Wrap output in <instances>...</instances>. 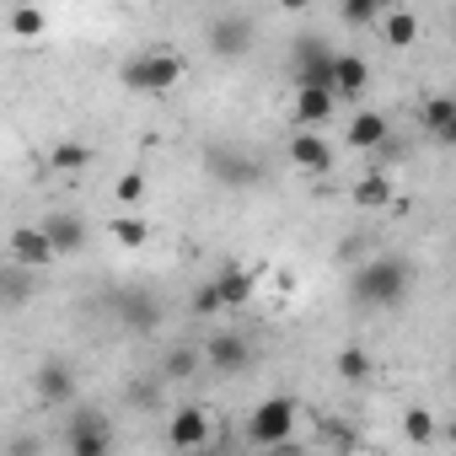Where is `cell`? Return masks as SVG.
<instances>
[{
    "label": "cell",
    "instance_id": "1",
    "mask_svg": "<svg viewBox=\"0 0 456 456\" xmlns=\"http://www.w3.org/2000/svg\"><path fill=\"white\" fill-rule=\"evenodd\" d=\"M408 280H413V269H408L403 258H392V253L365 258V264L354 269V301H360V306H376V312H392V306H403Z\"/></svg>",
    "mask_w": 456,
    "mask_h": 456
},
{
    "label": "cell",
    "instance_id": "2",
    "mask_svg": "<svg viewBox=\"0 0 456 456\" xmlns=\"http://www.w3.org/2000/svg\"><path fill=\"white\" fill-rule=\"evenodd\" d=\"M177 81H183V60H177L172 49H145V54H134V60L124 65V86L140 92V97H161V92H172Z\"/></svg>",
    "mask_w": 456,
    "mask_h": 456
},
{
    "label": "cell",
    "instance_id": "3",
    "mask_svg": "<svg viewBox=\"0 0 456 456\" xmlns=\"http://www.w3.org/2000/svg\"><path fill=\"white\" fill-rule=\"evenodd\" d=\"M296 419H301V403L296 397H264L253 413H248V440L258 451H274L285 440H296Z\"/></svg>",
    "mask_w": 456,
    "mask_h": 456
},
{
    "label": "cell",
    "instance_id": "4",
    "mask_svg": "<svg viewBox=\"0 0 456 456\" xmlns=\"http://www.w3.org/2000/svg\"><path fill=\"white\" fill-rule=\"evenodd\" d=\"M65 451L70 456H113V424L102 408H70L65 419Z\"/></svg>",
    "mask_w": 456,
    "mask_h": 456
},
{
    "label": "cell",
    "instance_id": "5",
    "mask_svg": "<svg viewBox=\"0 0 456 456\" xmlns=\"http://www.w3.org/2000/svg\"><path fill=\"white\" fill-rule=\"evenodd\" d=\"M209 435H215V413H209L204 403H183V408L172 413V424H167V440L177 445V456H183V451H204Z\"/></svg>",
    "mask_w": 456,
    "mask_h": 456
},
{
    "label": "cell",
    "instance_id": "6",
    "mask_svg": "<svg viewBox=\"0 0 456 456\" xmlns=\"http://www.w3.org/2000/svg\"><path fill=\"white\" fill-rule=\"evenodd\" d=\"M333 60L338 49H328L322 38H296V86H328L333 92Z\"/></svg>",
    "mask_w": 456,
    "mask_h": 456
},
{
    "label": "cell",
    "instance_id": "7",
    "mask_svg": "<svg viewBox=\"0 0 456 456\" xmlns=\"http://www.w3.org/2000/svg\"><path fill=\"white\" fill-rule=\"evenodd\" d=\"M209 44H215V54H225V60L248 54V49H253V17H242V12L215 17V22H209Z\"/></svg>",
    "mask_w": 456,
    "mask_h": 456
},
{
    "label": "cell",
    "instance_id": "8",
    "mask_svg": "<svg viewBox=\"0 0 456 456\" xmlns=\"http://www.w3.org/2000/svg\"><path fill=\"white\" fill-rule=\"evenodd\" d=\"M38 232L49 237L54 258H65V253H81V248H86V220H81V215H70V209H54V215H44V225H38Z\"/></svg>",
    "mask_w": 456,
    "mask_h": 456
},
{
    "label": "cell",
    "instance_id": "9",
    "mask_svg": "<svg viewBox=\"0 0 456 456\" xmlns=\"http://www.w3.org/2000/svg\"><path fill=\"white\" fill-rule=\"evenodd\" d=\"M12 264L28 269V274L54 264V248H49V237L38 232V225H17V232H12Z\"/></svg>",
    "mask_w": 456,
    "mask_h": 456
},
{
    "label": "cell",
    "instance_id": "10",
    "mask_svg": "<svg viewBox=\"0 0 456 456\" xmlns=\"http://www.w3.org/2000/svg\"><path fill=\"white\" fill-rule=\"evenodd\" d=\"M204 360H209L220 376H237V370L253 360V349H248V338H237V333H215V338H204Z\"/></svg>",
    "mask_w": 456,
    "mask_h": 456
},
{
    "label": "cell",
    "instance_id": "11",
    "mask_svg": "<svg viewBox=\"0 0 456 456\" xmlns=\"http://www.w3.org/2000/svg\"><path fill=\"white\" fill-rule=\"evenodd\" d=\"M209 172H215L220 183H258V177H264V161H258V156H237V151L215 145V151H209Z\"/></svg>",
    "mask_w": 456,
    "mask_h": 456
},
{
    "label": "cell",
    "instance_id": "12",
    "mask_svg": "<svg viewBox=\"0 0 456 456\" xmlns=\"http://www.w3.org/2000/svg\"><path fill=\"white\" fill-rule=\"evenodd\" d=\"M333 108H338V97H333L328 86H296V124H301V129L328 124V118H333Z\"/></svg>",
    "mask_w": 456,
    "mask_h": 456
},
{
    "label": "cell",
    "instance_id": "13",
    "mask_svg": "<svg viewBox=\"0 0 456 456\" xmlns=\"http://www.w3.org/2000/svg\"><path fill=\"white\" fill-rule=\"evenodd\" d=\"M290 161H296L301 172H328V167H333V145H328L317 129H301V134L290 140Z\"/></svg>",
    "mask_w": 456,
    "mask_h": 456
},
{
    "label": "cell",
    "instance_id": "14",
    "mask_svg": "<svg viewBox=\"0 0 456 456\" xmlns=\"http://www.w3.org/2000/svg\"><path fill=\"white\" fill-rule=\"evenodd\" d=\"M33 387H38L44 403H70V397H76V370H70L65 360H49V365H38Z\"/></svg>",
    "mask_w": 456,
    "mask_h": 456
},
{
    "label": "cell",
    "instance_id": "15",
    "mask_svg": "<svg viewBox=\"0 0 456 456\" xmlns=\"http://www.w3.org/2000/svg\"><path fill=\"white\" fill-rule=\"evenodd\" d=\"M419 118H424V129L445 145V140H456V97H445V92H435V97H424V108H419Z\"/></svg>",
    "mask_w": 456,
    "mask_h": 456
},
{
    "label": "cell",
    "instance_id": "16",
    "mask_svg": "<svg viewBox=\"0 0 456 456\" xmlns=\"http://www.w3.org/2000/svg\"><path fill=\"white\" fill-rule=\"evenodd\" d=\"M370 86V65L360 54H338L333 60V97H360Z\"/></svg>",
    "mask_w": 456,
    "mask_h": 456
},
{
    "label": "cell",
    "instance_id": "17",
    "mask_svg": "<svg viewBox=\"0 0 456 456\" xmlns=\"http://www.w3.org/2000/svg\"><path fill=\"white\" fill-rule=\"evenodd\" d=\"M387 129H392V124H387V113L360 108V113L349 118V145H354V151H370V145H381V140H387Z\"/></svg>",
    "mask_w": 456,
    "mask_h": 456
},
{
    "label": "cell",
    "instance_id": "18",
    "mask_svg": "<svg viewBox=\"0 0 456 456\" xmlns=\"http://www.w3.org/2000/svg\"><path fill=\"white\" fill-rule=\"evenodd\" d=\"M381 38H387L392 49H408V44L419 38V17H413L408 6H392V12H381Z\"/></svg>",
    "mask_w": 456,
    "mask_h": 456
},
{
    "label": "cell",
    "instance_id": "19",
    "mask_svg": "<svg viewBox=\"0 0 456 456\" xmlns=\"http://www.w3.org/2000/svg\"><path fill=\"white\" fill-rule=\"evenodd\" d=\"M354 204H360V209H387V204H392V177H387V172H365V177L354 183Z\"/></svg>",
    "mask_w": 456,
    "mask_h": 456
},
{
    "label": "cell",
    "instance_id": "20",
    "mask_svg": "<svg viewBox=\"0 0 456 456\" xmlns=\"http://www.w3.org/2000/svg\"><path fill=\"white\" fill-rule=\"evenodd\" d=\"M113 306H118V317H124L129 328H156V322H161V306H156V301H145V296H134V290H124Z\"/></svg>",
    "mask_w": 456,
    "mask_h": 456
},
{
    "label": "cell",
    "instance_id": "21",
    "mask_svg": "<svg viewBox=\"0 0 456 456\" xmlns=\"http://www.w3.org/2000/svg\"><path fill=\"white\" fill-rule=\"evenodd\" d=\"M108 232H113L118 248H145V242H151V225H145L140 215H113V220H108Z\"/></svg>",
    "mask_w": 456,
    "mask_h": 456
},
{
    "label": "cell",
    "instance_id": "22",
    "mask_svg": "<svg viewBox=\"0 0 456 456\" xmlns=\"http://www.w3.org/2000/svg\"><path fill=\"white\" fill-rule=\"evenodd\" d=\"M215 290H220V301H225V306H248V301H253V274L225 269V274L215 280Z\"/></svg>",
    "mask_w": 456,
    "mask_h": 456
},
{
    "label": "cell",
    "instance_id": "23",
    "mask_svg": "<svg viewBox=\"0 0 456 456\" xmlns=\"http://www.w3.org/2000/svg\"><path fill=\"white\" fill-rule=\"evenodd\" d=\"M381 12H387L381 0H349V6H338V17H344L349 28H376V22H381Z\"/></svg>",
    "mask_w": 456,
    "mask_h": 456
},
{
    "label": "cell",
    "instance_id": "24",
    "mask_svg": "<svg viewBox=\"0 0 456 456\" xmlns=\"http://www.w3.org/2000/svg\"><path fill=\"white\" fill-rule=\"evenodd\" d=\"M338 376H344V381H370V354H365L360 344L338 349Z\"/></svg>",
    "mask_w": 456,
    "mask_h": 456
},
{
    "label": "cell",
    "instance_id": "25",
    "mask_svg": "<svg viewBox=\"0 0 456 456\" xmlns=\"http://www.w3.org/2000/svg\"><path fill=\"white\" fill-rule=\"evenodd\" d=\"M403 429H408V440H413V445H429L440 424H435V413H429V408H408V413H403Z\"/></svg>",
    "mask_w": 456,
    "mask_h": 456
},
{
    "label": "cell",
    "instance_id": "26",
    "mask_svg": "<svg viewBox=\"0 0 456 456\" xmlns=\"http://www.w3.org/2000/svg\"><path fill=\"white\" fill-rule=\"evenodd\" d=\"M49 161H54V172H81V167L92 161V151H86V145H76V140H60Z\"/></svg>",
    "mask_w": 456,
    "mask_h": 456
},
{
    "label": "cell",
    "instance_id": "27",
    "mask_svg": "<svg viewBox=\"0 0 456 456\" xmlns=\"http://www.w3.org/2000/svg\"><path fill=\"white\" fill-rule=\"evenodd\" d=\"M161 370H167V381H188V376L199 370V349H172Z\"/></svg>",
    "mask_w": 456,
    "mask_h": 456
},
{
    "label": "cell",
    "instance_id": "28",
    "mask_svg": "<svg viewBox=\"0 0 456 456\" xmlns=\"http://www.w3.org/2000/svg\"><path fill=\"white\" fill-rule=\"evenodd\" d=\"M22 296H33V280H28V269H6L0 274V301H22Z\"/></svg>",
    "mask_w": 456,
    "mask_h": 456
},
{
    "label": "cell",
    "instance_id": "29",
    "mask_svg": "<svg viewBox=\"0 0 456 456\" xmlns=\"http://www.w3.org/2000/svg\"><path fill=\"white\" fill-rule=\"evenodd\" d=\"M215 312H225V301H220V290H215V280H209V285L193 290V317H215Z\"/></svg>",
    "mask_w": 456,
    "mask_h": 456
},
{
    "label": "cell",
    "instance_id": "30",
    "mask_svg": "<svg viewBox=\"0 0 456 456\" xmlns=\"http://www.w3.org/2000/svg\"><path fill=\"white\" fill-rule=\"evenodd\" d=\"M12 33H17V38H38V33H44V12H28V6L12 12Z\"/></svg>",
    "mask_w": 456,
    "mask_h": 456
},
{
    "label": "cell",
    "instance_id": "31",
    "mask_svg": "<svg viewBox=\"0 0 456 456\" xmlns=\"http://www.w3.org/2000/svg\"><path fill=\"white\" fill-rule=\"evenodd\" d=\"M113 193H118V204H140L145 199V172H124Z\"/></svg>",
    "mask_w": 456,
    "mask_h": 456
},
{
    "label": "cell",
    "instance_id": "32",
    "mask_svg": "<svg viewBox=\"0 0 456 456\" xmlns=\"http://www.w3.org/2000/svg\"><path fill=\"white\" fill-rule=\"evenodd\" d=\"M322 440H333L338 451H354V429L344 419H322Z\"/></svg>",
    "mask_w": 456,
    "mask_h": 456
},
{
    "label": "cell",
    "instance_id": "33",
    "mask_svg": "<svg viewBox=\"0 0 456 456\" xmlns=\"http://www.w3.org/2000/svg\"><path fill=\"white\" fill-rule=\"evenodd\" d=\"M6 456H44V440L22 429V435H12V440H6Z\"/></svg>",
    "mask_w": 456,
    "mask_h": 456
},
{
    "label": "cell",
    "instance_id": "34",
    "mask_svg": "<svg viewBox=\"0 0 456 456\" xmlns=\"http://www.w3.org/2000/svg\"><path fill=\"white\" fill-rule=\"evenodd\" d=\"M269 456H306V451H301V445H296V440H285V445H274V451H269Z\"/></svg>",
    "mask_w": 456,
    "mask_h": 456
},
{
    "label": "cell",
    "instance_id": "35",
    "mask_svg": "<svg viewBox=\"0 0 456 456\" xmlns=\"http://www.w3.org/2000/svg\"><path fill=\"white\" fill-rule=\"evenodd\" d=\"M183 456H204V451H183Z\"/></svg>",
    "mask_w": 456,
    "mask_h": 456
}]
</instances>
